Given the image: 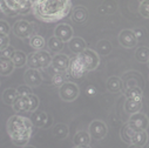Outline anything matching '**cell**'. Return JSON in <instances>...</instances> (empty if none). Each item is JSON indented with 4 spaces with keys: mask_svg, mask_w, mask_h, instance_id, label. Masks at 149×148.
<instances>
[{
    "mask_svg": "<svg viewBox=\"0 0 149 148\" xmlns=\"http://www.w3.org/2000/svg\"><path fill=\"white\" fill-rule=\"evenodd\" d=\"M134 133H135V131H134L128 124H126V125L121 128L120 135H121V139L123 140V142H126V143H128V145H132V138H133Z\"/></svg>",
    "mask_w": 149,
    "mask_h": 148,
    "instance_id": "f546056e",
    "label": "cell"
},
{
    "mask_svg": "<svg viewBox=\"0 0 149 148\" xmlns=\"http://www.w3.org/2000/svg\"><path fill=\"white\" fill-rule=\"evenodd\" d=\"M14 53H15V51H14V48L12 47V46H8L7 48H5V50H3L1 51V58H6V59H12L13 58V55H14Z\"/></svg>",
    "mask_w": 149,
    "mask_h": 148,
    "instance_id": "ab89813d",
    "label": "cell"
},
{
    "mask_svg": "<svg viewBox=\"0 0 149 148\" xmlns=\"http://www.w3.org/2000/svg\"><path fill=\"white\" fill-rule=\"evenodd\" d=\"M68 46H69V50L75 54H80L87 50L86 41L82 38H80V36H74V38L68 43Z\"/></svg>",
    "mask_w": 149,
    "mask_h": 148,
    "instance_id": "2e32d148",
    "label": "cell"
},
{
    "mask_svg": "<svg viewBox=\"0 0 149 148\" xmlns=\"http://www.w3.org/2000/svg\"><path fill=\"white\" fill-rule=\"evenodd\" d=\"M0 66H1V75L3 77L10 75L15 68V65H14L13 60L12 59H6V58L0 59Z\"/></svg>",
    "mask_w": 149,
    "mask_h": 148,
    "instance_id": "cb8c5ba5",
    "label": "cell"
},
{
    "mask_svg": "<svg viewBox=\"0 0 149 148\" xmlns=\"http://www.w3.org/2000/svg\"><path fill=\"white\" fill-rule=\"evenodd\" d=\"M18 98H19V93L14 88H6L4 91V93H3V101L6 105L13 106Z\"/></svg>",
    "mask_w": 149,
    "mask_h": 148,
    "instance_id": "603a6c76",
    "label": "cell"
},
{
    "mask_svg": "<svg viewBox=\"0 0 149 148\" xmlns=\"http://www.w3.org/2000/svg\"><path fill=\"white\" fill-rule=\"evenodd\" d=\"M28 99H29V103H31V110L29 112H35L39 107V98L36 95H34V94H31V95H28Z\"/></svg>",
    "mask_w": 149,
    "mask_h": 148,
    "instance_id": "74e56055",
    "label": "cell"
},
{
    "mask_svg": "<svg viewBox=\"0 0 149 148\" xmlns=\"http://www.w3.org/2000/svg\"><path fill=\"white\" fill-rule=\"evenodd\" d=\"M67 81H66V77H65V73H59V72H55V74L52 78V84L54 86H58L59 88L65 85Z\"/></svg>",
    "mask_w": 149,
    "mask_h": 148,
    "instance_id": "836d02e7",
    "label": "cell"
},
{
    "mask_svg": "<svg viewBox=\"0 0 149 148\" xmlns=\"http://www.w3.org/2000/svg\"><path fill=\"white\" fill-rule=\"evenodd\" d=\"M10 31H11V27L5 20L0 21V35H8Z\"/></svg>",
    "mask_w": 149,
    "mask_h": 148,
    "instance_id": "60d3db41",
    "label": "cell"
},
{
    "mask_svg": "<svg viewBox=\"0 0 149 148\" xmlns=\"http://www.w3.org/2000/svg\"><path fill=\"white\" fill-rule=\"evenodd\" d=\"M35 54H36V58H38V62L41 69H45L49 65H52L53 57H51V54L47 51H39V52H35Z\"/></svg>",
    "mask_w": 149,
    "mask_h": 148,
    "instance_id": "44dd1931",
    "label": "cell"
},
{
    "mask_svg": "<svg viewBox=\"0 0 149 148\" xmlns=\"http://www.w3.org/2000/svg\"><path fill=\"white\" fill-rule=\"evenodd\" d=\"M70 19L77 24H85L88 19V11L84 6H75L73 8Z\"/></svg>",
    "mask_w": 149,
    "mask_h": 148,
    "instance_id": "9a60e30c",
    "label": "cell"
},
{
    "mask_svg": "<svg viewBox=\"0 0 149 148\" xmlns=\"http://www.w3.org/2000/svg\"><path fill=\"white\" fill-rule=\"evenodd\" d=\"M81 55H82V58H84V60H85V64H86V66H87L88 72L94 71V69L99 66L100 59H99V54H97L95 51L87 48L85 52L81 53Z\"/></svg>",
    "mask_w": 149,
    "mask_h": 148,
    "instance_id": "5bb4252c",
    "label": "cell"
},
{
    "mask_svg": "<svg viewBox=\"0 0 149 148\" xmlns=\"http://www.w3.org/2000/svg\"><path fill=\"white\" fill-rule=\"evenodd\" d=\"M27 65H28L29 68H32V69H39V71L41 69V68H40V65H39V62H38V58H36L35 52L27 55Z\"/></svg>",
    "mask_w": 149,
    "mask_h": 148,
    "instance_id": "e575fe53",
    "label": "cell"
},
{
    "mask_svg": "<svg viewBox=\"0 0 149 148\" xmlns=\"http://www.w3.org/2000/svg\"><path fill=\"white\" fill-rule=\"evenodd\" d=\"M135 59L139 62H148L149 61V48L141 46L135 51Z\"/></svg>",
    "mask_w": 149,
    "mask_h": 148,
    "instance_id": "1f68e13d",
    "label": "cell"
},
{
    "mask_svg": "<svg viewBox=\"0 0 149 148\" xmlns=\"http://www.w3.org/2000/svg\"><path fill=\"white\" fill-rule=\"evenodd\" d=\"M135 132L139 131H146L149 127V119L143 113H136L130 117L129 121L127 122Z\"/></svg>",
    "mask_w": 149,
    "mask_h": 148,
    "instance_id": "52a82bcc",
    "label": "cell"
},
{
    "mask_svg": "<svg viewBox=\"0 0 149 148\" xmlns=\"http://www.w3.org/2000/svg\"><path fill=\"white\" fill-rule=\"evenodd\" d=\"M148 140V134L146 131H139L135 132L133 138H132V145H135L137 147H143L147 143Z\"/></svg>",
    "mask_w": 149,
    "mask_h": 148,
    "instance_id": "d4e9b609",
    "label": "cell"
},
{
    "mask_svg": "<svg viewBox=\"0 0 149 148\" xmlns=\"http://www.w3.org/2000/svg\"><path fill=\"white\" fill-rule=\"evenodd\" d=\"M24 80L29 87H38L42 82V75L39 69H27L24 74Z\"/></svg>",
    "mask_w": 149,
    "mask_h": 148,
    "instance_id": "ba28073f",
    "label": "cell"
},
{
    "mask_svg": "<svg viewBox=\"0 0 149 148\" xmlns=\"http://www.w3.org/2000/svg\"><path fill=\"white\" fill-rule=\"evenodd\" d=\"M133 32H134V34H135V36H136L137 41L146 38V31H144L143 28H135Z\"/></svg>",
    "mask_w": 149,
    "mask_h": 148,
    "instance_id": "7bdbcfd3",
    "label": "cell"
},
{
    "mask_svg": "<svg viewBox=\"0 0 149 148\" xmlns=\"http://www.w3.org/2000/svg\"><path fill=\"white\" fill-rule=\"evenodd\" d=\"M119 43L125 48H133L137 44V39L133 31L130 29H123L119 34Z\"/></svg>",
    "mask_w": 149,
    "mask_h": 148,
    "instance_id": "7c38bea8",
    "label": "cell"
},
{
    "mask_svg": "<svg viewBox=\"0 0 149 148\" xmlns=\"http://www.w3.org/2000/svg\"><path fill=\"white\" fill-rule=\"evenodd\" d=\"M139 11H140V14L142 17L149 19V0H143V1L140 3Z\"/></svg>",
    "mask_w": 149,
    "mask_h": 148,
    "instance_id": "d590c367",
    "label": "cell"
},
{
    "mask_svg": "<svg viewBox=\"0 0 149 148\" xmlns=\"http://www.w3.org/2000/svg\"><path fill=\"white\" fill-rule=\"evenodd\" d=\"M29 119L35 127H45L46 128L52 122L51 117L46 112H42V110H35V112H33L32 117Z\"/></svg>",
    "mask_w": 149,
    "mask_h": 148,
    "instance_id": "4fadbf2b",
    "label": "cell"
},
{
    "mask_svg": "<svg viewBox=\"0 0 149 148\" xmlns=\"http://www.w3.org/2000/svg\"><path fill=\"white\" fill-rule=\"evenodd\" d=\"M12 60H13L15 67L21 68V67H24V66L27 64V55H26V53H24L22 51H15V53H14Z\"/></svg>",
    "mask_w": 149,
    "mask_h": 148,
    "instance_id": "4dcf8cb0",
    "label": "cell"
},
{
    "mask_svg": "<svg viewBox=\"0 0 149 148\" xmlns=\"http://www.w3.org/2000/svg\"><path fill=\"white\" fill-rule=\"evenodd\" d=\"M147 148H149V146H148V147H147Z\"/></svg>",
    "mask_w": 149,
    "mask_h": 148,
    "instance_id": "681fc988",
    "label": "cell"
},
{
    "mask_svg": "<svg viewBox=\"0 0 149 148\" xmlns=\"http://www.w3.org/2000/svg\"><path fill=\"white\" fill-rule=\"evenodd\" d=\"M74 148H91L88 146H81V147H74Z\"/></svg>",
    "mask_w": 149,
    "mask_h": 148,
    "instance_id": "bcb514c9",
    "label": "cell"
},
{
    "mask_svg": "<svg viewBox=\"0 0 149 148\" xmlns=\"http://www.w3.org/2000/svg\"><path fill=\"white\" fill-rule=\"evenodd\" d=\"M74 32L70 25L68 24H60L55 27L54 29V36L59 38L60 40H62L63 43H69L74 36H73Z\"/></svg>",
    "mask_w": 149,
    "mask_h": 148,
    "instance_id": "30bf717a",
    "label": "cell"
},
{
    "mask_svg": "<svg viewBox=\"0 0 149 148\" xmlns=\"http://www.w3.org/2000/svg\"><path fill=\"white\" fill-rule=\"evenodd\" d=\"M107 126L103 121L101 120H93L91 124H89V127H88V133L89 135L95 139V140H102L106 135H107Z\"/></svg>",
    "mask_w": 149,
    "mask_h": 148,
    "instance_id": "8992f818",
    "label": "cell"
},
{
    "mask_svg": "<svg viewBox=\"0 0 149 148\" xmlns=\"http://www.w3.org/2000/svg\"><path fill=\"white\" fill-rule=\"evenodd\" d=\"M5 1L18 14L28 13L33 5V1H31V0H5Z\"/></svg>",
    "mask_w": 149,
    "mask_h": 148,
    "instance_id": "9c48e42d",
    "label": "cell"
},
{
    "mask_svg": "<svg viewBox=\"0 0 149 148\" xmlns=\"http://www.w3.org/2000/svg\"><path fill=\"white\" fill-rule=\"evenodd\" d=\"M68 134H69V129H68V126L65 124H56L53 128V135L59 140L67 138Z\"/></svg>",
    "mask_w": 149,
    "mask_h": 148,
    "instance_id": "484cf974",
    "label": "cell"
},
{
    "mask_svg": "<svg viewBox=\"0 0 149 148\" xmlns=\"http://www.w3.org/2000/svg\"><path fill=\"white\" fill-rule=\"evenodd\" d=\"M12 107L15 112H29L31 103L28 96H19Z\"/></svg>",
    "mask_w": 149,
    "mask_h": 148,
    "instance_id": "e0dca14e",
    "label": "cell"
},
{
    "mask_svg": "<svg viewBox=\"0 0 149 148\" xmlns=\"http://www.w3.org/2000/svg\"><path fill=\"white\" fill-rule=\"evenodd\" d=\"M85 92H86V94H87L88 96H95V95H96V93H97V89H96V87H95V86L89 85V86H87V87H86Z\"/></svg>",
    "mask_w": 149,
    "mask_h": 148,
    "instance_id": "ee69618b",
    "label": "cell"
},
{
    "mask_svg": "<svg viewBox=\"0 0 149 148\" xmlns=\"http://www.w3.org/2000/svg\"><path fill=\"white\" fill-rule=\"evenodd\" d=\"M10 46V36L8 35H0V48L5 50Z\"/></svg>",
    "mask_w": 149,
    "mask_h": 148,
    "instance_id": "b9f144b4",
    "label": "cell"
},
{
    "mask_svg": "<svg viewBox=\"0 0 149 148\" xmlns=\"http://www.w3.org/2000/svg\"><path fill=\"white\" fill-rule=\"evenodd\" d=\"M24 148H35L34 146H31V145H27L26 147H24Z\"/></svg>",
    "mask_w": 149,
    "mask_h": 148,
    "instance_id": "7dc6e473",
    "label": "cell"
},
{
    "mask_svg": "<svg viewBox=\"0 0 149 148\" xmlns=\"http://www.w3.org/2000/svg\"><path fill=\"white\" fill-rule=\"evenodd\" d=\"M68 75L74 78V79H80L82 77H85L88 73L87 66L85 64V60L80 54H75L73 58H70L69 61V67H68Z\"/></svg>",
    "mask_w": 149,
    "mask_h": 148,
    "instance_id": "3957f363",
    "label": "cell"
},
{
    "mask_svg": "<svg viewBox=\"0 0 149 148\" xmlns=\"http://www.w3.org/2000/svg\"><path fill=\"white\" fill-rule=\"evenodd\" d=\"M0 5H1V12H3V14H6V15H8V17H15V15H18V13H17L15 11H13V10L6 4L5 0H3V1L0 3Z\"/></svg>",
    "mask_w": 149,
    "mask_h": 148,
    "instance_id": "8d00e7d4",
    "label": "cell"
},
{
    "mask_svg": "<svg viewBox=\"0 0 149 148\" xmlns=\"http://www.w3.org/2000/svg\"><path fill=\"white\" fill-rule=\"evenodd\" d=\"M17 91H18V93H19V96H28V95L33 94V93H32V88H31L29 86H27V85H21V86H19V87L17 88Z\"/></svg>",
    "mask_w": 149,
    "mask_h": 148,
    "instance_id": "f35d334b",
    "label": "cell"
},
{
    "mask_svg": "<svg viewBox=\"0 0 149 148\" xmlns=\"http://www.w3.org/2000/svg\"><path fill=\"white\" fill-rule=\"evenodd\" d=\"M148 66H149V61H148Z\"/></svg>",
    "mask_w": 149,
    "mask_h": 148,
    "instance_id": "c3c4849f",
    "label": "cell"
},
{
    "mask_svg": "<svg viewBox=\"0 0 149 148\" xmlns=\"http://www.w3.org/2000/svg\"><path fill=\"white\" fill-rule=\"evenodd\" d=\"M59 95L63 101L70 102L79 96V87L77 84L67 81L59 88Z\"/></svg>",
    "mask_w": 149,
    "mask_h": 148,
    "instance_id": "5b68a950",
    "label": "cell"
},
{
    "mask_svg": "<svg viewBox=\"0 0 149 148\" xmlns=\"http://www.w3.org/2000/svg\"><path fill=\"white\" fill-rule=\"evenodd\" d=\"M29 45H31V47L34 48L36 52H39V51H44L46 43H45V39L42 38V36L35 34V35H33L32 38L29 39Z\"/></svg>",
    "mask_w": 149,
    "mask_h": 148,
    "instance_id": "4316f807",
    "label": "cell"
},
{
    "mask_svg": "<svg viewBox=\"0 0 149 148\" xmlns=\"http://www.w3.org/2000/svg\"><path fill=\"white\" fill-rule=\"evenodd\" d=\"M69 61H70V59L67 55H65L62 53H58L52 59V67H53V69L55 72L65 73V72L68 71Z\"/></svg>",
    "mask_w": 149,
    "mask_h": 148,
    "instance_id": "8fae6325",
    "label": "cell"
},
{
    "mask_svg": "<svg viewBox=\"0 0 149 148\" xmlns=\"http://www.w3.org/2000/svg\"><path fill=\"white\" fill-rule=\"evenodd\" d=\"M33 124L31 119L21 117V115H13L7 120L6 129L15 146L26 147L32 133H33Z\"/></svg>",
    "mask_w": 149,
    "mask_h": 148,
    "instance_id": "7a4b0ae2",
    "label": "cell"
},
{
    "mask_svg": "<svg viewBox=\"0 0 149 148\" xmlns=\"http://www.w3.org/2000/svg\"><path fill=\"white\" fill-rule=\"evenodd\" d=\"M142 108V101H136L134 99H127L125 101V109L130 115L140 113V109Z\"/></svg>",
    "mask_w": 149,
    "mask_h": 148,
    "instance_id": "ac0fdd59",
    "label": "cell"
},
{
    "mask_svg": "<svg viewBox=\"0 0 149 148\" xmlns=\"http://www.w3.org/2000/svg\"><path fill=\"white\" fill-rule=\"evenodd\" d=\"M111 52V44L108 40H100L96 44V53L99 55H108Z\"/></svg>",
    "mask_w": 149,
    "mask_h": 148,
    "instance_id": "f1b7e54d",
    "label": "cell"
},
{
    "mask_svg": "<svg viewBox=\"0 0 149 148\" xmlns=\"http://www.w3.org/2000/svg\"><path fill=\"white\" fill-rule=\"evenodd\" d=\"M34 27H35L34 22H28L26 20H19L13 25L12 31L14 35L20 39H31L33 35H35Z\"/></svg>",
    "mask_w": 149,
    "mask_h": 148,
    "instance_id": "277c9868",
    "label": "cell"
},
{
    "mask_svg": "<svg viewBox=\"0 0 149 148\" xmlns=\"http://www.w3.org/2000/svg\"><path fill=\"white\" fill-rule=\"evenodd\" d=\"M32 10L34 15L45 22H55L66 18L72 11L70 0H35Z\"/></svg>",
    "mask_w": 149,
    "mask_h": 148,
    "instance_id": "6da1fadb",
    "label": "cell"
},
{
    "mask_svg": "<svg viewBox=\"0 0 149 148\" xmlns=\"http://www.w3.org/2000/svg\"><path fill=\"white\" fill-rule=\"evenodd\" d=\"M47 45H48V48H49L52 52H54V53L58 54L59 52L62 51L65 44H63L62 40H60L59 38H56V36H52V38H49Z\"/></svg>",
    "mask_w": 149,
    "mask_h": 148,
    "instance_id": "83f0119b",
    "label": "cell"
},
{
    "mask_svg": "<svg viewBox=\"0 0 149 148\" xmlns=\"http://www.w3.org/2000/svg\"><path fill=\"white\" fill-rule=\"evenodd\" d=\"M125 95L127 99H134L136 101H142L143 92H142V88L139 86H129L125 89Z\"/></svg>",
    "mask_w": 149,
    "mask_h": 148,
    "instance_id": "ffe728a7",
    "label": "cell"
},
{
    "mask_svg": "<svg viewBox=\"0 0 149 148\" xmlns=\"http://www.w3.org/2000/svg\"><path fill=\"white\" fill-rule=\"evenodd\" d=\"M91 142V135L89 133L85 132V131H80L75 134L73 139V143L75 147H81V146H88Z\"/></svg>",
    "mask_w": 149,
    "mask_h": 148,
    "instance_id": "d6986e66",
    "label": "cell"
},
{
    "mask_svg": "<svg viewBox=\"0 0 149 148\" xmlns=\"http://www.w3.org/2000/svg\"><path fill=\"white\" fill-rule=\"evenodd\" d=\"M115 11H116V4H115V3H103V4L97 8V12L101 13V14H103V15L114 13Z\"/></svg>",
    "mask_w": 149,
    "mask_h": 148,
    "instance_id": "d6a6232c",
    "label": "cell"
},
{
    "mask_svg": "<svg viewBox=\"0 0 149 148\" xmlns=\"http://www.w3.org/2000/svg\"><path fill=\"white\" fill-rule=\"evenodd\" d=\"M128 148H141V147H137V146H135V145H129Z\"/></svg>",
    "mask_w": 149,
    "mask_h": 148,
    "instance_id": "f6af8a7d",
    "label": "cell"
},
{
    "mask_svg": "<svg viewBox=\"0 0 149 148\" xmlns=\"http://www.w3.org/2000/svg\"><path fill=\"white\" fill-rule=\"evenodd\" d=\"M106 87L111 93H118V92L122 91V80L119 77H110L107 80Z\"/></svg>",
    "mask_w": 149,
    "mask_h": 148,
    "instance_id": "7402d4cb",
    "label": "cell"
}]
</instances>
